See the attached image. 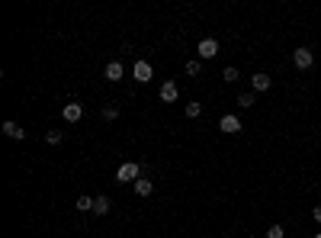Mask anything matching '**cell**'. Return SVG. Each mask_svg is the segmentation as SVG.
I'll list each match as a JSON object with an SVG mask.
<instances>
[{
	"label": "cell",
	"instance_id": "obj_1",
	"mask_svg": "<svg viewBox=\"0 0 321 238\" xmlns=\"http://www.w3.org/2000/svg\"><path fill=\"white\" fill-rule=\"evenodd\" d=\"M141 177V167L135 164V161H122L119 167H116V180L119 183H135Z\"/></svg>",
	"mask_w": 321,
	"mask_h": 238
},
{
	"label": "cell",
	"instance_id": "obj_2",
	"mask_svg": "<svg viewBox=\"0 0 321 238\" xmlns=\"http://www.w3.org/2000/svg\"><path fill=\"white\" fill-rule=\"evenodd\" d=\"M292 65H296L299 71H309V68L315 65V52L305 49V45H302V49H296V52H292Z\"/></svg>",
	"mask_w": 321,
	"mask_h": 238
},
{
	"label": "cell",
	"instance_id": "obj_3",
	"mask_svg": "<svg viewBox=\"0 0 321 238\" xmlns=\"http://www.w3.org/2000/svg\"><path fill=\"white\" fill-rule=\"evenodd\" d=\"M218 129H222L225 135H238V132H241L244 126H241V119H238L235 113H225V116L218 119Z\"/></svg>",
	"mask_w": 321,
	"mask_h": 238
},
{
	"label": "cell",
	"instance_id": "obj_4",
	"mask_svg": "<svg viewBox=\"0 0 321 238\" xmlns=\"http://www.w3.org/2000/svg\"><path fill=\"white\" fill-rule=\"evenodd\" d=\"M132 74H135V80L138 84H148V80L154 78V68L148 65V61H135V68H132Z\"/></svg>",
	"mask_w": 321,
	"mask_h": 238
},
{
	"label": "cell",
	"instance_id": "obj_5",
	"mask_svg": "<svg viewBox=\"0 0 321 238\" xmlns=\"http://www.w3.org/2000/svg\"><path fill=\"white\" fill-rule=\"evenodd\" d=\"M158 93H161V103H174V100H177V97H180V87H177V84H174V80H164V84H161V90H158Z\"/></svg>",
	"mask_w": 321,
	"mask_h": 238
},
{
	"label": "cell",
	"instance_id": "obj_6",
	"mask_svg": "<svg viewBox=\"0 0 321 238\" xmlns=\"http://www.w3.org/2000/svg\"><path fill=\"white\" fill-rule=\"evenodd\" d=\"M61 116H64V122H80V116H84V106L80 103H64V110H61Z\"/></svg>",
	"mask_w": 321,
	"mask_h": 238
},
{
	"label": "cell",
	"instance_id": "obj_7",
	"mask_svg": "<svg viewBox=\"0 0 321 238\" xmlns=\"http://www.w3.org/2000/svg\"><path fill=\"white\" fill-rule=\"evenodd\" d=\"M215 55H218V42H215V39H202V42H199V61H209Z\"/></svg>",
	"mask_w": 321,
	"mask_h": 238
},
{
	"label": "cell",
	"instance_id": "obj_8",
	"mask_svg": "<svg viewBox=\"0 0 321 238\" xmlns=\"http://www.w3.org/2000/svg\"><path fill=\"white\" fill-rule=\"evenodd\" d=\"M122 74H126V68H122V61H109V65H106V71H103V78H106V80H113V84H116V80H122Z\"/></svg>",
	"mask_w": 321,
	"mask_h": 238
},
{
	"label": "cell",
	"instance_id": "obj_9",
	"mask_svg": "<svg viewBox=\"0 0 321 238\" xmlns=\"http://www.w3.org/2000/svg\"><path fill=\"white\" fill-rule=\"evenodd\" d=\"M251 87H254V93H263V90H270V87H273L270 74H254V78H251Z\"/></svg>",
	"mask_w": 321,
	"mask_h": 238
},
{
	"label": "cell",
	"instance_id": "obj_10",
	"mask_svg": "<svg viewBox=\"0 0 321 238\" xmlns=\"http://www.w3.org/2000/svg\"><path fill=\"white\" fill-rule=\"evenodd\" d=\"M3 135H6V139H19V142H23L26 139V129H19L13 119H6L3 122Z\"/></svg>",
	"mask_w": 321,
	"mask_h": 238
},
{
	"label": "cell",
	"instance_id": "obj_11",
	"mask_svg": "<svg viewBox=\"0 0 321 238\" xmlns=\"http://www.w3.org/2000/svg\"><path fill=\"white\" fill-rule=\"evenodd\" d=\"M132 187H135V193H138V196H151V190H154V183H151V180H148V177H138V180H135V183H132Z\"/></svg>",
	"mask_w": 321,
	"mask_h": 238
},
{
	"label": "cell",
	"instance_id": "obj_12",
	"mask_svg": "<svg viewBox=\"0 0 321 238\" xmlns=\"http://www.w3.org/2000/svg\"><path fill=\"white\" fill-rule=\"evenodd\" d=\"M254 103H257V93H254V90H244V93H238V106H241V110H251Z\"/></svg>",
	"mask_w": 321,
	"mask_h": 238
},
{
	"label": "cell",
	"instance_id": "obj_13",
	"mask_svg": "<svg viewBox=\"0 0 321 238\" xmlns=\"http://www.w3.org/2000/svg\"><path fill=\"white\" fill-rule=\"evenodd\" d=\"M93 196H77V203H74V209H80V213H93Z\"/></svg>",
	"mask_w": 321,
	"mask_h": 238
},
{
	"label": "cell",
	"instance_id": "obj_14",
	"mask_svg": "<svg viewBox=\"0 0 321 238\" xmlns=\"http://www.w3.org/2000/svg\"><path fill=\"white\" fill-rule=\"evenodd\" d=\"M109 206H113V203H109V196H97V203H93V213H97V216H106Z\"/></svg>",
	"mask_w": 321,
	"mask_h": 238
},
{
	"label": "cell",
	"instance_id": "obj_15",
	"mask_svg": "<svg viewBox=\"0 0 321 238\" xmlns=\"http://www.w3.org/2000/svg\"><path fill=\"white\" fill-rule=\"evenodd\" d=\"M187 116L190 119H199L202 116V103H187Z\"/></svg>",
	"mask_w": 321,
	"mask_h": 238
},
{
	"label": "cell",
	"instance_id": "obj_16",
	"mask_svg": "<svg viewBox=\"0 0 321 238\" xmlns=\"http://www.w3.org/2000/svg\"><path fill=\"white\" fill-rule=\"evenodd\" d=\"M267 238H286V229L283 226H270L267 229Z\"/></svg>",
	"mask_w": 321,
	"mask_h": 238
},
{
	"label": "cell",
	"instance_id": "obj_17",
	"mask_svg": "<svg viewBox=\"0 0 321 238\" xmlns=\"http://www.w3.org/2000/svg\"><path fill=\"white\" fill-rule=\"evenodd\" d=\"M45 142H49V145H58V142H61V132H58V129H49V132H45Z\"/></svg>",
	"mask_w": 321,
	"mask_h": 238
},
{
	"label": "cell",
	"instance_id": "obj_18",
	"mask_svg": "<svg viewBox=\"0 0 321 238\" xmlns=\"http://www.w3.org/2000/svg\"><path fill=\"white\" fill-rule=\"evenodd\" d=\"M222 78H225V84H235V80H238V68H225Z\"/></svg>",
	"mask_w": 321,
	"mask_h": 238
},
{
	"label": "cell",
	"instance_id": "obj_19",
	"mask_svg": "<svg viewBox=\"0 0 321 238\" xmlns=\"http://www.w3.org/2000/svg\"><path fill=\"white\" fill-rule=\"evenodd\" d=\"M199 71H202V65H199V61H187V74H190V78H196Z\"/></svg>",
	"mask_w": 321,
	"mask_h": 238
},
{
	"label": "cell",
	"instance_id": "obj_20",
	"mask_svg": "<svg viewBox=\"0 0 321 238\" xmlns=\"http://www.w3.org/2000/svg\"><path fill=\"white\" fill-rule=\"evenodd\" d=\"M116 116H119V110H116V106H103V119L106 122H113Z\"/></svg>",
	"mask_w": 321,
	"mask_h": 238
},
{
	"label": "cell",
	"instance_id": "obj_21",
	"mask_svg": "<svg viewBox=\"0 0 321 238\" xmlns=\"http://www.w3.org/2000/svg\"><path fill=\"white\" fill-rule=\"evenodd\" d=\"M312 216H315V222H321V206H315V209H312Z\"/></svg>",
	"mask_w": 321,
	"mask_h": 238
},
{
	"label": "cell",
	"instance_id": "obj_22",
	"mask_svg": "<svg viewBox=\"0 0 321 238\" xmlns=\"http://www.w3.org/2000/svg\"><path fill=\"white\" fill-rule=\"evenodd\" d=\"M315 238H321V232H318V235H315Z\"/></svg>",
	"mask_w": 321,
	"mask_h": 238
}]
</instances>
